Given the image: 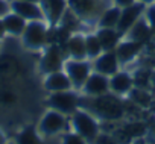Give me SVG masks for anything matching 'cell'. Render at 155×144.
<instances>
[{
	"label": "cell",
	"instance_id": "7c38bea8",
	"mask_svg": "<svg viewBox=\"0 0 155 144\" xmlns=\"http://www.w3.org/2000/svg\"><path fill=\"white\" fill-rule=\"evenodd\" d=\"M79 93L82 96H87V97L104 96V94L110 93V78L93 71V73L88 76V79L85 81V84H84V87Z\"/></svg>",
	"mask_w": 155,
	"mask_h": 144
},
{
	"label": "cell",
	"instance_id": "4316f807",
	"mask_svg": "<svg viewBox=\"0 0 155 144\" xmlns=\"http://www.w3.org/2000/svg\"><path fill=\"white\" fill-rule=\"evenodd\" d=\"M144 17H146V20H147V23H149V26L152 29L153 37H155V5H150V6L146 8Z\"/></svg>",
	"mask_w": 155,
	"mask_h": 144
},
{
	"label": "cell",
	"instance_id": "d6a6232c",
	"mask_svg": "<svg viewBox=\"0 0 155 144\" xmlns=\"http://www.w3.org/2000/svg\"><path fill=\"white\" fill-rule=\"evenodd\" d=\"M137 2L146 5V6H150V5H155V0H137Z\"/></svg>",
	"mask_w": 155,
	"mask_h": 144
},
{
	"label": "cell",
	"instance_id": "2e32d148",
	"mask_svg": "<svg viewBox=\"0 0 155 144\" xmlns=\"http://www.w3.org/2000/svg\"><path fill=\"white\" fill-rule=\"evenodd\" d=\"M40 5L44 12L46 21L50 26H58L64 12L68 8L67 0H40Z\"/></svg>",
	"mask_w": 155,
	"mask_h": 144
},
{
	"label": "cell",
	"instance_id": "5b68a950",
	"mask_svg": "<svg viewBox=\"0 0 155 144\" xmlns=\"http://www.w3.org/2000/svg\"><path fill=\"white\" fill-rule=\"evenodd\" d=\"M49 35H50V24L44 20H40V21H28V26L20 38L25 49L32 52H41L44 47L49 46Z\"/></svg>",
	"mask_w": 155,
	"mask_h": 144
},
{
	"label": "cell",
	"instance_id": "ba28073f",
	"mask_svg": "<svg viewBox=\"0 0 155 144\" xmlns=\"http://www.w3.org/2000/svg\"><path fill=\"white\" fill-rule=\"evenodd\" d=\"M41 52L43 53H41V59H40L38 68H40L43 76L55 73V71H59V70L64 68V62H65L67 56H65V52H64L62 46L49 44Z\"/></svg>",
	"mask_w": 155,
	"mask_h": 144
},
{
	"label": "cell",
	"instance_id": "e575fe53",
	"mask_svg": "<svg viewBox=\"0 0 155 144\" xmlns=\"http://www.w3.org/2000/svg\"><path fill=\"white\" fill-rule=\"evenodd\" d=\"M6 144H15L14 141H6Z\"/></svg>",
	"mask_w": 155,
	"mask_h": 144
},
{
	"label": "cell",
	"instance_id": "5bb4252c",
	"mask_svg": "<svg viewBox=\"0 0 155 144\" xmlns=\"http://www.w3.org/2000/svg\"><path fill=\"white\" fill-rule=\"evenodd\" d=\"M9 2H11V11L23 17L26 21H40V20L46 21V17L40 3L23 2V0H9Z\"/></svg>",
	"mask_w": 155,
	"mask_h": 144
},
{
	"label": "cell",
	"instance_id": "ac0fdd59",
	"mask_svg": "<svg viewBox=\"0 0 155 144\" xmlns=\"http://www.w3.org/2000/svg\"><path fill=\"white\" fill-rule=\"evenodd\" d=\"M152 37H153V34H152V29H150V26H149L146 17H141V18L125 34L123 38H128V40H132V41L146 44Z\"/></svg>",
	"mask_w": 155,
	"mask_h": 144
},
{
	"label": "cell",
	"instance_id": "7402d4cb",
	"mask_svg": "<svg viewBox=\"0 0 155 144\" xmlns=\"http://www.w3.org/2000/svg\"><path fill=\"white\" fill-rule=\"evenodd\" d=\"M120 12H122V8H119L116 5L108 6L101 14V17L96 23V27H117L119 20H120Z\"/></svg>",
	"mask_w": 155,
	"mask_h": 144
},
{
	"label": "cell",
	"instance_id": "d4e9b609",
	"mask_svg": "<svg viewBox=\"0 0 155 144\" xmlns=\"http://www.w3.org/2000/svg\"><path fill=\"white\" fill-rule=\"evenodd\" d=\"M150 76H152V70L150 68L140 67L138 70L132 71L134 85L138 87V88H147V90H150Z\"/></svg>",
	"mask_w": 155,
	"mask_h": 144
},
{
	"label": "cell",
	"instance_id": "8fae6325",
	"mask_svg": "<svg viewBox=\"0 0 155 144\" xmlns=\"http://www.w3.org/2000/svg\"><path fill=\"white\" fill-rule=\"evenodd\" d=\"M134 78H132V71L120 68L116 75L110 78V93H113L117 97H128V94L134 88Z\"/></svg>",
	"mask_w": 155,
	"mask_h": 144
},
{
	"label": "cell",
	"instance_id": "ffe728a7",
	"mask_svg": "<svg viewBox=\"0 0 155 144\" xmlns=\"http://www.w3.org/2000/svg\"><path fill=\"white\" fill-rule=\"evenodd\" d=\"M3 24H5V30H6V35H11V37H21L26 26H28V21L20 17L18 14L15 12H9L3 17Z\"/></svg>",
	"mask_w": 155,
	"mask_h": 144
},
{
	"label": "cell",
	"instance_id": "3957f363",
	"mask_svg": "<svg viewBox=\"0 0 155 144\" xmlns=\"http://www.w3.org/2000/svg\"><path fill=\"white\" fill-rule=\"evenodd\" d=\"M37 129L44 139L59 138L62 133L70 130V117H67L58 111L47 109L41 115V118L37 124Z\"/></svg>",
	"mask_w": 155,
	"mask_h": 144
},
{
	"label": "cell",
	"instance_id": "e0dca14e",
	"mask_svg": "<svg viewBox=\"0 0 155 144\" xmlns=\"http://www.w3.org/2000/svg\"><path fill=\"white\" fill-rule=\"evenodd\" d=\"M43 88L50 94V93H61V91H68L73 90V85L65 75L64 70L55 71V73L46 75L43 79Z\"/></svg>",
	"mask_w": 155,
	"mask_h": 144
},
{
	"label": "cell",
	"instance_id": "277c9868",
	"mask_svg": "<svg viewBox=\"0 0 155 144\" xmlns=\"http://www.w3.org/2000/svg\"><path fill=\"white\" fill-rule=\"evenodd\" d=\"M67 3L84 24H94L96 27L101 14L113 5V0H67Z\"/></svg>",
	"mask_w": 155,
	"mask_h": 144
},
{
	"label": "cell",
	"instance_id": "6da1fadb",
	"mask_svg": "<svg viewBox=\"0 0 155 144\" xmlns=\"http://www.w3.org/2000/svg\"><path fill=\"white\" fill-rule=\"evenodd\" d=\"M79 108L88 109L99 120H108V121L122 118V115L125 112L120 97L114 96L113 93H107L99 97H87V96L81 94V106Z\"/></svg>",
	"mask_w": 155,
	"mask_h": 144
},
{
	"label": "cell",
	"instance_id": "9a60e30c",
	"mask_svg": "<svg viewBox=\"0 0 155 144\" xmlns=\"http://www.w3.org/2000/svg\"><path fill=\"white\" fill-rule=\"evenodd\" d=\"M65 56L68 59H87L85 49V32H76L68 37V40L62 46Z\"/></svg>",
	"mask_w": 155,
	"mask_h": 144
},
{
	"label": "cell",
	"instance_id": "8992f818",
	"mask_svg": "<svg viewBox=\"0 0 155 144\" xmlns=\"http://www.w3.org/2000/svg\"><path fill=\"white\" fill-rule=\"evenodd\" d=\"M46 105L49 109L58 111L67 117H70L74 111L81 106V93L76 90L61 91V93H50L47 96Z\"/></svg>",
	"mask_w": 155,
	"mask_h": 144
},
{
	"label": "cell",
	"instance_id": "f1b7e54d",
	"mask_svg": "<svg viewBox=\"0 0 155 144\" xmlns=\"http://www.w3.org/2000/svg\"><path fill=\"white\" fill-rule=\"evenodd\" d=\"M135 2H137V0H113V5H116L119 8H126V6L135 3Z\"/></svg>",
	"mask_w": 155,
	"mask_h": 144
},
{
	"label": "cell",
	"instance_id": "f546056e",
	"mask_svg": "<svg viewBox=\"0 0 155 144\" xmlns=\"http://www.w3.org/2000/svg\"><path fill=\"white\" fill-rule=\"evenodd\" d=\"M6 35V30H5V24H3V18H0V40Z\"/></svg>",
	"mask_w": 155,
	"mask_h": 144
},
{
	"label": "cell",
	"instance_id": "1f68e13d",
	"mask_svg": "<svg viewBox=\"0 0 155 144\" xmlns=\"http://www.w3.org/2000/svg\"><path fill=\"white\" fill-rule=\"evenodd\" d=\"M6 141H8V138H6L5 132L0 129V144H6Z\"/></svg>",
	"mask_w": 155,
	"mask_h": 144
},
{
	"label": "cell",
	"instance_id": "30bf717a",
	"mask_svg": "<svg viewBox=\"0 0 155 144\" xmlns=\"http://www.w3.org/2000/svg\"><path fill=\"white\" fill-rule=\"evenodd\" d=\"M93 64V71L96 73H101L104 76H108L111 78L113 75H116L117 71L122 68L119 59H117V55L114 50H105L102 52L96 59L91 61Z\"/></svg>",
	"mask_w": 155,
	"mask_h": 144
},
{
	"label": "cell",
	"instance_id": "484cf974",
	"mask_svg": "<svg viewBox=\"0 0 155 144\" xmlns=\"http://www.w3.org/2000/svg\"><path fill=\"white\" fill-rule=\"evenodd\" d=\"M59 144H90V142L70 129L59 136Z\"/></svg>",
	"mask_w": 155,
	"mask_h": 144
},
{
	"label": "cell",
	"instance_id": "603a6c76",
	"mask_svg": "<svg viewBox=\"0 0 155 144\" xmlns=\"http://www.w3.org/2000/svg\"><path fill=\"white\" fill-rule=\"evenodd\" d=\"M128 99H129L132 103H135L137 106L144 108V109L150 108L152 103H153V94H152V91L147 90V88H138V87H134L132 91L128 94Z\"/></svg>",
	"mask_w": 155,
	"mask_h": 144
},
{
	"label": "cell",
	"instance_id": "cb8c5ba5",
	"mask_svg": "<svg viewBox=\"0 0 155 144\" xmlns=\"http://www.w3.org/2000/svg\"><path fill=\"white\" fill-rule=\"evenodd\" d=\"M85 49H87V59L93 61L96 59L102 52H104V47L97 38V35L93 32H85Z\"/></svg>",
	"mask_w": 155,
	"mask_h": 144
},
{
	"label": "cell",
	"instance_id": "9c48e42d",
	"mask_svg": "<svg viewBox=\"0 0 155 144\" xmlns=\"http://www.w3.org/2000/svg\"><path fill=\"white\" fill-rule=\"evenodd\" d=\"M146 5L140 3V2H135L126 8H122V12H120V20H119V24H117V30L122 37H125V34L141 18L144 17V12H146Z\"/></svg>",
	"mask_w": 155,
	"mask_h": 144
},
{
	"label": "cell",
	"instance_id": "52a82bcc",
	"mask_svg": "<svg viewBox=\"0 0 155 144\" xmlns=\"http://www.w3.org/2000/svg\"><path fill=\"white\" fill-rule=\"evenodd\" d=\"M65 75L68 76L73 90L81 91L88 76L93 73V64L90 59H65L64 68Z\"/></svg>",
	"mask_w": 155,
	"mask_h": 144
},
{
	"label": "cell",
	"instance_id": "44dd1931",
	"mask_svg": "<svg viewBox=\"0 0 155 144\" xmlns=\"http://www.w3.org/2000/svg\"><path fill=\"white\" fill-rule=\"evenodd\" d=\"M15 144H46V139L40 135L37 126H26L20 132H17L12 139Z\"/></svg>",
	"mask_w": 155,
	"mask_h": 144
},
{
	"label": "cell",
	"instance_id": "4dcf8cb0",
	"mask_svg": "<svg viewBox=\"0 0 155 144\" xmlns=\"http://www.w3.org/2000/svg\"><path fill=\"white\" fill-rule=\"evenodd\" d=\"M150 90L155 91V68L152 70V76H150Z\"/></svg>",
	"mask_w": 155,
	"mask_h": 144
},
{
	"label": "cell",
	"instance_id": "836d02e7",
	"mask_svg": "<svg viewBox=\"0 0 155 144\" xmlns=\"http://www.w3.org/2000/svg\"><path fill=\"white\" fill-rule=\"evenodd\" d=\"M23 2H37V3H40V0H23Z\"/></svg>",
	"mask_w": 155,
	"mask_h": 144
},
{
	"label": "cell",
	"instance_id": "4fadbf2b",
	"mask_svg": "<svg viewBox=\"0 0 155 144\" xmlns=\"http://www.w3.org/2000/svg\"><path fill=\"white\" fill-rule=\"evenodd\" d=\"M144 49V44L141 43H137V41H132V40H128V38H122V41L119 43V46L116 47V55H117V59L122 65V68L131 62H134L140 53L143 52Z\"/></svg>",
	"mask_w": 155,
	"mask_h": 144
},
{
	"label": "cell",
	"instance_id": "d590c367",
	"mask_svg": "<svg viewBox=\"0 0 155 144\" xmlns=\"http://www.w3.org/2000/svg\"><path fill=\"white\" fill-rule=\"evenodd\" d=\"M0 41H2V40H0Z\"/></svg>",
	"mask_w": 155,
	"mask_h": 144
},
{
	"label": "cell",
	"instance_id": "83f0119b",
	"mask_svg": "<svg viewBox=\"0 0 155 144\" xmlns=\"http://www.w3.org/2000/svg\"><path fill=\"white\" fill-rule=\"evenodd\" d=\"M11 12V2L9 0H0V18Z\"/></svg>",
	"mask_w": 155,
	"mask_h": 144
},
{
	"label": "cell",
	"instance_id": "d6986e66",
	"mask_svg": "<svg viewBox=\"0 0 155 144\" xmlns=\"http://www.w3.org/2000/svg\"><path fill=\"white\" fill-rule=\"evenodd\" d=\"M94 34L97 35V38L104 47V52L105 50H116V47L119 46V43L123 38L116 27H96Z\"/></svg>",
	"mask_w": 155,
	"mask_h": 144
},
{
	"label": "cell",
	"instance_id": "7a4b0ae2",
	"mask_svg": "<svg viewBox=\"0 0 155 144\" xmlns=\"http://www.w3.org/2000/svg\"><path fill=\"white\" fill-rule=\"evenodd\" d=\"M70 129L93 144L101 136V120L88 109L79 108L70 115Z\"/></svg>",
	"mask_w": 155,
	"mask_h": 144
}]
</instances>
